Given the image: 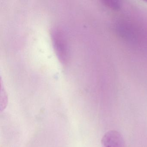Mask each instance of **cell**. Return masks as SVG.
Returning a JSON list of instances; mask_svg holds the SVG:
<instances>
[{
	"mask_svg": "<svg viewBox=\"0 0 147 147\" xmlns=\"http://www.w3.org/2000/svg\"><path fill=\"white\" fill-rule=\"evenodd\" d=\"M106 4L108 6L113 8V9H119L120 7V4L118 1H106Z\"/></svg>",
	"mask_w": 147,
	"mask_h": 147,
	"instance_id": "7a4b0ae2",
	"label": "cell"
},
{
	"mask_svg": "<svg viewBox=\"0 0 147 147\" xmlns=\"http://www.w3.org/2000/svg\"><path fill=\"white\" fill-rule=\"evenodd\" d=\"M102 147H126L121 134L116 130H110L104 135L101 139Z\"/></svg>",
	"mask_w": 147,
	"mask_h": 147,
	"instance_id": "6da1fadb",
	"label": "cell"
}]
</instances>
